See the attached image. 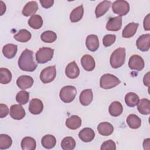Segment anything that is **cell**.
<instances>
[{
  "label": "cell",
  "mask_w": 150,
  "mask_h": 150,
  "mask_svg": "<svg viewBox=\"0 0 150 150\" xmlns=\"http://www.w3.org/2000/svg\"><path fill=\"white\" fill-rule=\"evenodd\" d=\"M19 67L25 71H33L38 64L33 58V52L28 49H25L21 53L18 60Z\"/></svg>",
  "instance_id": "1"
},
{
  "label": "cell",
  "mask_w": 150,
  "mask_h": 150,
  "mask_svg": "<svg viewBox=\"0 0 150 150\" xmlns=\"http://www.w3.org/2000/svg\"><path fill=\"white\" fill-rule=\"evenodd\" d=\"M125 48L119 47L115 49L112 53L110 59V63L111 67L114 69L121 67L125 63Z\"/></svg>",
  "instance_id": "2"
},
{
  "label": "cell",
  "mask_w": 150,
  "mask_h": 150,
  "mask_svg": "<svg viewBox=\"0 0 150 150\" xmlns=\"http://www.w3.org/2000/svg\"><path fill=\"white\" fill-rule=\"evenodd\" d=\"M121 81L113 74L107 73L103 75L100 80V86L103 89H110L118 86Z\"/></svg>",
  "instance_id": "3"
},
{
  "label": "cell",
  "mask_w": 150,
  "mask_h": 150,
  "mask_svg": "<svg viewBox=\"0 0 150 150\" xmlns=\"http://www.w3.org/2000/svg\"><path fill=\"white\" fill-rule=\"evenodd\" d=\"M77 94V90L73 86H66L63 87L59 93V97L64 103H69L74 100Z\"/></svg>",
  "instance_id": "4"
},
{
  "label": "cell",
  "mask_w": 150,
  "mask_h": 150,
  "mask_svg": "<svg viewBox=\"0 0 150 150\" xmlns=\"http://www.w3.org/2000/svg\"><path fill=\"white\" fill-rule=\"evenodd\" d=\"M54 54V50L50 47H41L36 53V59L38 63L43 64L50 61Z\"/></svg>",
  "instance_id": "5"
},
{
  "label": "cell",
  "mask_w": 150,
  "mask_h": 150,
  "mask_svg": "<svg viewBox=\"0 0 150 150\" xmlns=\"http://www.w3.org/2000/svg\"><path fill=\"white\" fill-rule=\"evenodd\" d=\"M112 10L115 14L122 16L127 15L129 11V5L124 0H117L114 1L112 5Z\"/></svg>",
  "instance_id": "6"
},
{
  "label": "cell",
  "mask_w": 150,
  "mask_h": 150,
  "mask_svg": "<svg viewBox=\"0 0 150 150\" xmlns=\"http://www.w3.org/2000/svg\"><path fill=\"white\" fill-rule=\"evenodd\" d=\"M56 76V66H49L42 70L40 74V79L43 83H49L52 82L55 79Z\"/></svg>",
  "instance_id": "7"
},
{
  "label": "cell",
  "mask_w": 150,
  "mask_h": 150,
  "mask_svg": "<svg viewBox=\"0 0 150 150\" xmlns=\"http://www.w3.org/2000/svg\"><path fill=\"white\" fill-rule=\"evenodd\" d=\"M145 63L143 59L138 54L131 56L128 61V66L131 70L141 71L144 68Z\"/></svg>",
  "instance_id": "8"
},
{
  "label": "cell",
  "mask_w": 150,
  "mask_h": 150,
  "mask_svg": "<svg viewBox=\"0 0 150 150\" xmlns=\"http://www.w3.org/2000/svg\"><path fill=\"white\" fill-rule=\"evenodd\" d=\"M136 45L142 52L148 51L150 47V35L147 33L140 36L136 42Z\"/></svg>",
  "instance_id": "9"
},
{
  "label": "cell",
  "mask_w": 150,
  "mask_h": 150,
  "mask_svg": "<svg viewBox=\"0 0 150 150\" xmlns=\"http://www.w3.org/2000/svg\"><path fill=\"white\" fill-rule=\"evenodd\" d=\"M9 114L13 119L20 120L25 117L26 112L22 105L19 104H14L11 107Z\"/></svg>",
  "instance_id": "10"
},
{
  "label": "cell",
  "mask_w": 150,
  "mask_h": 150,
  "mask_svg": "<svg viewBox=\"0 0 150 150\" xmlns=\"http://www.w3.org/2000/svg\"><path fill=\"white\" fill-rule=\"evenodd\" d=\"M66 76L71 79L77 78L80 74V70L75 61H73L69 63L65 69Z\"/></svg>",
  "instance_id": "11"
},
{
  "label": "cell",
  "mask_w": 150,
  "mask_h": 150,
  "mask_svg": "<svg viewBox=\"0 0 150 150\" xmlns=\"http://www.w3.org/2000/svg\"><path fill=\"white\" fill-rule=\"evenodd\" d=\"M34 80L33 78L29 76H21L16 80V84L18 87L22 90L31 87L33 84Z\"/></svg>",
  "instance_id": "12"
},
{
  "label": "cell",
  "mask_w": 150,
  "mask_h": 150,
  "mask_svg": "<svg viewBox=\"0 0 150 150\" xmlns=\"http://www.w3.org/2000/svg\"><path fill=\"white\" fill-rule=\"evenodd\" d=\"M122 26L121 16H115L110 18L106 24V29L109 31H118Z\"/></svg>",
  "instance_id": "13"
},
{
  "label": "cell",
  "mask_w": 150,
  "mask_h": 150,
  "mask_svg": "<svg viewBox=\"0 0 150 150\" xmlns=\"http://www.w3.org/2000/svg\"><path fill=\"white\" fill-rule=\"evenodd\" d=\"M43 110V104L38 98H33L30 100L29 105V110L32 114L38 115L40 114Z\"/></svg>",
  "instance_id": "14"
},
{
  "label": "cell",
  "mask_w": 150,
  "mask_h": 150,
  "mask_svg": "<svg viewBox=\"0 0 150 150\" xmlns=\"http://www.w3.org/2000/svg\"><path fill=\"white\" fill-rule=\"evenodd\" d=\"M81 64L83 68L87 71H91L95 68V61L94 58L90 54H84L81 59Z\"/></svg>",
  "instance_id": "15"
},
{
  "label": "cell",
  "mask_w": 150,
  "mask_h": 150,
  "mask_svg": "<svg viewBox=\"0 0 150 150\" xmlns=\"http://www.w3.org/2000/svg\"><path fill=\"white\" fill-rule=\"evenodd\" d=\"M86 45L87 49L90 51H96L100 45L98 36L96 35H90L87 36L86 40Z\"/></svg>",
  "instance_id": "16"
},
{
  "label": "cell",
  "mask_w": 150,
  "mask_h": 150,
  "mask_svg": "<svg viewBox=\"0 0 150 150\" xmlns=\"http://www.w3.org/2000/svg\"><path fill=\"white\" fill-rule=\"evenodd\" d=\"M93 99V94L92 90L89 89H86L83 90L80 95L79 97V101L81 105L84 106H87L88 105Z\"/></svg>",
  "instance_id": "17"
},
{
  "label": "cell",
  "mask_w": 150,
  "mask_h": 150,
  "mask_svg": "<svg viewBox=\"0 0 150 150\" xmlns=\"http://www.w3.org/2000/svg\"><path fill=\"white\" fill-rule=\"evenodd\" d=\"M79 138L84 142H89L93 141L95 137V132L90 128H84L79 133Z\"/></svg>",
  "instance_id": "18"
},
{
  "label": "cell",
  "mask_w": 150,
  "mask_h": 150,
  "mask_svg": "<svg viewBox=\"0 0 150 150\" xmlns=\"http://www.w3.org/2000/svg\"><path fill=\"white\" fill-rule=\"evenodd\" d=\"M139 24L135 22L129 23L124 28L122 32V36L124 38H130L136 33Z\"/></svg>",
  "instance_id": "19"
},
{
  "label": "cell",
  "mask_w": 150,
  "mask_h": 150,
  "mask_svg": "<svg viewBox=\"0 0 150 150\" xmlns=\"http://www.w3.org/2000/svg\"><path fill=\"white\" fill-rule=\"evenodd\" d=\"M111 5L110 1H103L97 5L95 10V14L97 18L103 16L109 9Z\"/></svg>",
  "instance_id": "20"
},
{
  "label": "cell",
  "mask_w": 150,
  "mask_h": 150,
  "mask_svg": "<svg viewBox=\"0 0 150 150\" xmlns=\"http://www.w3.org/2000/svg\"><path fill=\"white\" fill-rule=\"evenodd\" d=\"M97 131L101 135L108 136L113 132L114 127L110 122H103L98 125Z\"/></svg>",
  "instance_id": "21"
},
{
  "label": "cell",
  "mask_w": 150,
  "mask_h": 150,
  "mask_svg": "<svg viewBox=\"0 0 150 150\" xmlns=\"http://www.w3.org/2000/svg\"><path fill=\"white\" fill-rule=\"evenodd\" d=\"M65 124L70 129H77L81 125V119L79 116L73 115L67 118Z\"/></svg>",
  "instance_id": "22"
},
{
  "label": "cell",
  "mask_w": 150,
  "mask_h": 150,
  "mask_svg": "<svg viewBox=\"0 0 150 150\" xmlns=\"http://www.w3.org/2000/svg\"><path fill=\"white\" fill-rule=\"evenodd\" d=\"M38 5L36 1H30L23 7L22 13L25 16L33 15L38 9Z\"/></svg>",
  "instance_id": "23"
},
{
  "label": "cell",
  "mask_w": 150,
  "mask_h": 150,
  "mask_svg": "<svg viewBox=\"0 0 150 150\" xmlns=\"http://www.w3.org/2000/svg\"><path fill=\"white\" fill-rule=\"evenodd\" d=\"M18 46L15 44H6L2 48V53L8 59H12L17 53Z\"/></svg>",
  "instance_id": "24"
},
{
  "label": "cell",
  "mask_w": 150,
  "mask_h": 150,
  "mask_svg": "<svg viewBox=\"0 0 150 150\" xmlns=\"http://www.w3.org/2000/svg\"><path fill=\"white\" fill-rule=\"evenodd\" d=\"M123 111V107L120 102L115 101L111 103L108 108V112L112 117L120 115Z\"/></svg>",
  "instance_id": "25"
},
{
  "label": "cell",
  "mask_w": 150,
  "mask_h": 150,
  "mask_svg": "<svg viewBox=\"0 0 150 150\" xmlns=\"http://www.w3.org/2000/svg\"><path fill=\"white\" fill-rule=\"evenodd\" d=\"M137 109L139 113L143 115L150 114V101L146 98L139 100L137 104Z\"/></svg>",
  "instance_id": "26"
},
{
  "label": "cell",
  "mask_w": 150,
  "mask_h": 150,
  "mask_svg": "<svg viewBox=\"0 0 150 150\" xmlns=\"http://www.w3.org/2000/svg\"><path fill=\"white\" fill-rule=\"evenodd\" d=\"M84 8L83 5H81L71 11L70 14V20L71 22H77L80 21L83 16Z\"/></svg>",
  "instance_id": "27"
},
{
  "label": "cell",
  "mask_w": 150,
  "mask_h": 150,
  "mask_svg": "<svg viewBox=\"0 0 150 150\" xmlns=\"http://www.w3.org/2000/svg\"><path fill=\"white\" fill-rule=\"evenodd\" d=\"M41 144L45 148L52 149L56 145V139L54 136L50 134H47L42 137Z\"/></svg>",
  "instance_id": "28"
},
{
  "label": "cell",
  "mask_w": 150,
  "mask_h": 150,
  "mask_svg": "<svg viewBox=\"0 0 150 150\" xmlns=\"http://www.w3.org/2000/svg\"><path fill=\"white\" fill-rule=\"evenodd\" d=\"M21 147L23 150H35L36 147V141L32 137H26L21 141Z\"/></svg>",
  "instance_id": "29"
},
{
  "label": "cell",
  "mask_w": 150,
  "mask_h": 150,
  "mask_svg": "<svg viewBox=\"0 0 150 150\" xmlns=\"http://www.w3.org/2000/svg\"><path fill=\"white\" fill-rule=\"evenodd\" d=\"M126 121L129 127L132 129L139 128L141 125V120L140 118L138 115L134 114L129 115Z\"/></svg>",
  "instance_id": "30"
},
{
  "label": "cell",
  "mask_w": 150,
  "mask_h": 150,
  "mask_svg": "<svg viewBox=\"0 0 150 150\" xmlns=\"http://www.w3.org/2000/svg\"><path fill=\"white\" fill-rule=\"evenodd\" d=\"M32 35L29 31L26 29H21L13 36L15 39L20 42H27L31 39Z\"/></svg>",
  "instance_id": "31"
},
{
  "label": "cell",
  "mask_w": 150,
  "mask_h": 150,
  "mask_svg": "<svg viewBox=\"0 0 150 150\" xmlns=\"http://www.w3.org/2000/svg\"><path fill=\"white\" fill-rule=\"evenodd\" d=\"M139 100L138 96L133 92L128 93L125 96V104L130 107H134L137 105Z\"/></svg>",
  "instance_id": "32"
},
{
  "label": "cell",
  "mask_w": 150,
  "mask_h": 150,
  "mask_svg": "<svg viewBox=\"0 0 150 150\" xmlns=\"http://www.w3.org/2000/svg\"><path fill=\"white\" fill-rule=\"evenodd\" d=\"M29 25L34 29H39L43 25V19L39 15H32L28 21Z\"/></svg>",
  "instance_id": "33"
},
{
  "label": "cell",
  "mask_w": 150,
  "mask_h": 150,
  "mask_svg": "<svg viewBox=\"0 0 150 150\" xmlns=\"http://www.w3.org/2000/svg\"><path fill=\"white\" fill-rule=\"evenodd\" d=\"M76 143L73 138L66 137L61 142V147L63 150H73L76 146Z\"/></svg>",
  "instance_id": "34"
},
{
  "label": "cell",
  "mask_w": 150,
  "mask_h": 150,
  "mask_svg": "<svg viewBox=\"0 0 150 150\" xmlns=\"http://www.w3.org/2000/svg\"><path fill=\"white\" fill-rule=\"evenodd\" d=\"M12 80V73L6 68H0V83L6 84Z\"/></svg>",
  "instance_id": "35"
},
{
  "label": "cell",
  "mask_w": 150,
  "mask_h": 150,
  "mask_svg": "<svg viewBox=\"0 0 150 150\" xmlns=\"http://www.w3.org/2000/svg\"><path fill=\"white\" fill-rule=\"evenodd\" d=\"M41 40L45 43H53L57 39L56 33L52 30H46L40 35Z\"/></svg>",
  "instance_id": "36"
},
{
  "label": "cell",
  "mask_w": 150,
  "mask_h": 150,
  "mask_svg": "<svg viewBox=\"0 0 150 150\" xmlns=\"http://www.w3.org/2000/svg\"><path fill=\"white\" fill-rule=\"evenodd\" d=\"M12 144V138L6 134L0 135V149H6L11 147Z\"/></svg>",
  "instance_id": "37"
},
{
  "label": "cell",
  "mask_w": 150,
  "mask_h": 150,
  "mask_svg": "<svg viewBox=\"0 0 150 150\" xmlns=\"http://www.w3.org/2000/svg\"><path fill=\"white\" fill-rule=\"evenodd\" d=\"M29 93L25 90L19 91L16 96V101L21 105H25L29 101Z\"/></svg>",
  "instance_id": "38"
},
{
  "label": "cell",
  "mask_w": 150,
  "mask_h": 150,
  "mask_svg": "<svg viewBox=\"0 0 150 150\" xmlns=\"http://www.w3.org/2000/svg\"><path fill=\"white\" fill-rule=\"evenodd\" d=\"M115 40L116 36L115 35H106L103 39V44L105 47H109L115 42Z\"/></svg>",
  "instance_id": "39"
},
{
  "label": "cell",
  "mask_w": 150,
  "mask_h": 150,
  "mask_svg": "<svg viewBox=\"0 0 150 150\" xmlns=\"http://www.w3.org/2000/svg\"><path fill=\"white\" fill-rule=\"evenodd\" d=\"M100 149L101 150H107V149L115 150L116 149L115 143L114 141L111 139L107 140L102 144Z\"/></svg>",
  "instance_id": "40"
},
{
  "label": "cell",
  "mask_w": 150,
  "mask_h": 150,
  "mask_svg": "<svg viewBox=\"0 0 150 150\" xmlns=\"http://www.w3.org/2000/svg\"><path fill=\"white\" fill-rule=\"evenodd\" d=\"M9 114V108L8 106L4 104H0V118H3Z\"/></svg>",
  "instance_id": "41"
},
{
  "label": "cell",
  "mask_w": 150,
  "mask_h": 150,
  "mask_svg": "<svg viewBox=\"0 0 150 150\" xmlns=\"http://www.w3.org/2000/svg\"><path fill=\"white\" fill-rule=\"evenodd\" d=\"M39 2L42 6L45 8H49L52 6L54 4L53 0H40Z\"/></svg>",
  "instance_id": "42"
},
{
  "label": "cell",
  "mask_w": 150,
  "mask_h": 150,
  "mask_svg": "<svg viewBox=\"0 0 150 150\" xmlns=\"http://www.w3.org/2000/svg\"><path fill=\"white\" fill-rule=\"evenodd\" d=\"M150 15L148 13L144 18V28L145 30H150Z\"/></svg>",
  "instance_id": "43"
},
{
  "label": "cell",
  "mask_w": 150,
  "mask_h": 150,
  "mask_svg": "<svg viewBox=\"0 0 150 150\" xmlns=\"http://www.w3.org/2000/svg\"><path fill=\"white\" fill-rule=\"evenodd\" d=\"M143 82L145 86L149 87V72H148L146 74H145L143 79Z\"/></svg>",
  "instance_id": "44"
},
{
  "label": "cell",
  "mask_w": 150,
  "mask_h": 150,
  "mask_svg": "<svg viewBox=\"0 0 150 150\" xmlns=\"http://www.w3.org/2000/svg\"><path fill=\"white\" fill-rule=\"evenodd\" d=\"M150 145V139H145L143 142V147L144 149H149Z\"/></svg>",
  "instance_id": "45"
},
{
  "label": "cell",
  "mask_w": 150,
  "mask_h": 150,
  "mask_svg": "<svg viewBox=\"0 0 150 150\" xmlns=\"http://www.w3.org/2000/svg\"><path fill=\"white\" fill-rule=\"evenodd\" d=\"M0 8H1V13L0 15H2L6 11V5L3 1H0Z\"/></svg>",
  "instance_id": "46"
}]
</instances>
